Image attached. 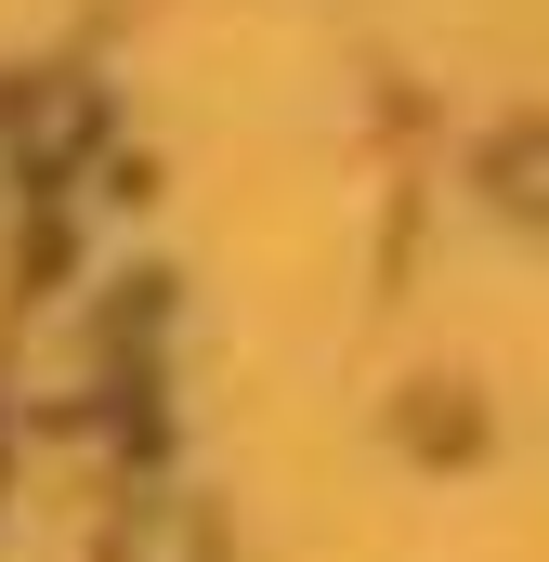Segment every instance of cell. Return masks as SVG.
<instances>
[{
    "mask_svg": "<svg viewBox=\"0 0 549 562\" xmlns=\"http://www.w3.org/2000/svg\"><path fill=\"white\" fill-rule=\"evenodd\" d=\"M105 562H210V524L183 497H132V524L105 537Z\"/></svg>",
    "mask_w": 549,
    "mask_h": 562,
    "instance_id": "6da1fadb",
    "label": "cell"
}]
</instances>
